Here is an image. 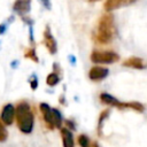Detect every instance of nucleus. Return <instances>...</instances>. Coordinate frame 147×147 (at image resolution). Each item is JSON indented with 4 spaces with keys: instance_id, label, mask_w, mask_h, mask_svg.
Returning a JSON list of instances; mask_svg holds the SVG:
<instances>
[{
    "instance_id": "f257e3e1",
    "label": "nucleus",
    "mask_w": 147,
    "mask_h": 147,
    "mask_svg": "<svg viewBox=\"0 0 147 147\" xmlns=\"http://www.w3.org/2000/svg\"><path fill=\"white\" fill-rule=\"evenodd\" d=\"M114 36V17L108 11L100 17L98 22V30H96V40L100 44H108L111 41Z\"/></svg>"
},
{
    "instance_id": "f03ea898",
    "label": "nucleus",
    "mask_w": 147,
    "mask_h": 147,
    "mask_svg": "<svg viewBox=\"0 0 147 147\" xmlns=\"http://www.w3.org/2000/svg\"><path fill=\"white\" fill-rule=\"evenodd\" d=\"M16 118L17 125L23 133H30L33 129V114L30 106L26 102H21L16 108Z\"/></svg>"
},
{
    "instance_id": "7ed1b4c3",
    "label": "nucleus",
    "mask_w": 147,
    "mask_h": 147,
    "mask_svg": "<svg viewBox=\"0 0 147 147\" xmlns=\"http://www.w3.org/2000/svg\"><path fill=\"white\" fill-rule=\"evenodd\" d=\"M119 56L115 52L110 51H94L91 54V60L94 63H114L118 61Z\"/></svg>"
},
{
    "instance_id": "20e7f679",
    "label": "nucleus",
    "mask_w": 147,
    "mask_h": 147,
    "mask_svg": "<svg viewBox=\"0 0 147 147\" xmlns=\"http://www.w3.org/2000/svg\"><path fill=\"white\" fill-rule=\"evenodd\" d=\"M137 0H106V2L103 5V8H105L106 11H113L115 9L132 5Z\"/></svg>"
},
{
    "instance_id": "39448f33",
    "label": "nucleus",
    "mask_w": 147,
    "mask_h": 147,
    "mask_svg": "<svg viewBox=\"0 0 147 147\" xmlns=\"http://www.w3.org/2000/svg\"><path fill=\"white\" fill-rule=\"evenodd\" d=\"M16 115V109L14 108L13 105L8 103L2 108L1 111V121L2 123H5L6 125H10L14 122V116Z\"/></svg>"
},
{
    "instance_id": "423d86ee",
    "label": "nucleus",
    "mask_w": 147,
    "mask_h": 147,
    "mask_svg": "<svg viewBox=\"0 0 147 147\" xmlns=\"http://www.w3.org/2000/svg\"><path fill=\"white\" fill-rule=\"evenodd\" d=\"M44 42H45V46L51 54H54L56 52V41L51 33L49 26H46V29L44 31Z\"/></svg>"
},
{
    "instance_id": "0eeeda50",
    "label": "nucleus",
    "mask_w": 147,
    "mask_h": 147,
    "mask_svg": "<svg viewBox=\"0 0 147 147\" xmlns=\"http://www.w3.org/2000/svg\"><path fill=\"white\" fill-rule=\"evenodd\" d=\"M107 75H108V69L103 67H93L88 72V77L92 80H101L106 78Z\"/></svg>"
},
{
    "instance_id": "6e6552de",
    "label": "nucleus",
    "mask_w": 147,
    "mask_h": 147,
    "mask_svg": "<svg viewBox=\"0 0 147 147\" xmlns=\"http://www.w3.org/2000/svg\"><path fill=\"white\" fill-rule=\"evenodd\" d=\"M123 65L129 67V68H133V69H144L146 67V63L144 62L142 59L137 57V56H132L130 59H126L123 62Z\"/></svg>"
},
{
    "instance_id": "1a4fd4ad",
    "label": "nucleus",
    "mask_w": 147,
    "mask_h": 147,
    "mask_svg": "<svg viewBox=\"0 0 147 147\" xmlns=\"http://www.w3.org/2000/svg\"><path fill=\"white\" fill-rule=\"evenodd\" d=\"M61 136H62V144H63V147H75L72 133H71L67 127L61 129Z\"/></svg>"
},
{
    "instance_id": "9d476101",
    "label": "nucleus",
    "mask_w": 147,
    "mask_h": 147,
    "mask_svg": "<svg viewBox=\"0 0 147 147\" xmlns=\"http://www.w3.org/2000/svg\"><path fill=\"white\" fill-rule=\"evenodd\" d=\"M100 100H101L103 103H106V105H110V106H114V107H117V108H123V102L118 101L116 98L111 96L110 94L101 93Z\"/></svg>"
},
{
    "instance_id": "9b49d317",
    "label": "nucleus",
    "mask_w": 147,
    "mask_h": 147,
    "mask_svg": "<svg viewBox=\"0 0 147 147\" xmlns=\"http://www.w3.org/2000/svg\"><path fill=\"white\" fill-rule=\"evenodd\" d=\"M40 110L42 113V116H44V119H45L46 124L49 127H54L53 121H52V109L49 108V106L47 103H41L40 105Z\"/></svg>"
},
{
    "instance_id": "f8f14e48",
    "label": "nucleus",
    "mask_w": 147,
    "mask_h": 147,
    "mask_svg": "<svg viewBox=\"0 0 147 147\" xmlns=\"http://www.w3.org/2000/svg\"><path fill=\"white\" fill-rule=\"evenodd\" d=\"M13 8L20 14H25L30 10V0H16Z\"/></svg>"
},
{
    "instance_id": "ddd939ff",
    "label": "nucleus",
    "mask_w": 147,
    "mask_h": 147,
    "mask_svg": "<svg viewBox=\"0 0 147 147\" xmlns=\"http://www.w3.org/2000/svg\"><path fill=\"white\" fill-rule=\"evenodd\" d=\"M52 121L54 127H61L62 124V116L57 109H52Z\"/></svg>"
},
{
    "instance_id": "4468645a",
    "label": "nucleus",
    "mask_w": 147,
    "mask_h": 147,
    "mask_svg": "<svg viewBox=\"0 0 147 147\" xmlns=\"http://www.w3.org/2000/svg\"><path fill=\"white\" fill-rule=\"evenodd\" d=\"M123 108H132L139 113L144 111V106L141 103H139L138 101H132V102H127V103H123Z\"/></svg>"
},
{
    "instance_id": "2eb2a0df",
    "label": "nucleus",
    "mask_w": 147,
    "mask_h": 147,
    "mask_svg": "<svg viewBox=\"0 0 147 147\" xmlns=\"http://www.w3.org/2000/svg\"><path fill=\"white\" fill-rule=\"evenodd\" d=\"M59 80H60L59 76H57L55 72H52V74H49V75L47 76L46 83H47L49 86H54V85H56V84L59 83Z\"/></svg>"
},
{
    "instance_id": "dca6fc26",
    "label": "nucleus",
    "mask_w": 147,
    "mask_h": 147,
    "mask_svg": "<svg viewBox=\"0 0 147 147\" xmlns=\"http://www.w3.org/2000/svg\"><path fill=\"white\" fill-rule=\"evenodd\" d=\"M78 142H79L80 147H92V145H91L87 136H85V134H80L78 137Z\"/></svg>"
},
{
    "instance_id": "f3484780",
    "label": "nucleus",
    "mask_w": 147,
    "mask_h": 147,
    "mask_svg": "<svg viewBox=\"0 0 147 147\" xmlns=\"http://www.w3.org/2000/svg\"><path fill=\"white\" fill-rule=\"evenodd\" d=\"M7 136H8L7 130L5 129V126L2 125V123L0 122V141H5L7 139Z\"/></svg>"
},
{
    "instance_id": "a211bd4d",
    "label": "nucleus",
    "mask_w": 147,
    "mask_h": 147,
    "mask_svg": "<svg viewBox=\"0 0 147 147\" xmlns=\"http://www.w3.org/2000/svg\"><path fill=\"white\" fill-rule=\"evenodd\" d=\"M25 56L26 57H30V59H32L33 61H38V57L36 56V53H34V49H29L28 52H26V54H25Z\"/></svg>"
},
{
    "instance_id": "6ab92c4d",
    "label": "nucleus",
    "mask_w": 147,
    "mask_h": 147,
    "mask_svg": "<svg viewBox=\"0 0 147 147\" xmlns=\"http://www.w3.org/2000/svg\"><path fill=\"white\" fill-rule=\"evenodd\" d=\"M37 85H38V84H37V78L33 76V80H31V87L34 90V88L37 87Z\"/></svg>"
},
{
    "instance_id": "aec40b11",
    "label": "nucleus",
    "mask_w": 147,
    "mask_h": 147,
    "mask_svg": "<svg viewBox=\"0 0 147 147\" xmlns=\"http://www.w3.org/2000/svg\"><path fill=\"white\" fill-rule=\"evenodd\" d=\"M5 30H6L5 24H0V34H1V33H3V32H5Z\"/></svg>"
},
{
    "instance_id": "412c9836",
    "label": "nucleus",
    "mask_w": 147,
    "mask_h": 147,
    "mask_svg": "<svg viewBox=\"0 0 147 147\" xmlns=\"http://www.w3.org/2000/svg\"><path fill=\"white\" fill-rule=\"evenodd\" d=\"M92 146H93V147H99V146H98V144H96V142H93V145H92Z\"/></svg>"
},
{
    "instance_id": "4be33fe9",
    "label": "nucleus",
    "mask_w": 147,
    "mask_h": 147,
    "mask_svg": "<svg viewBox=\"0 0 147 147\" xmlns=\"http://www.w3.org/2000/svg\"><path fill=\"white\" fill-rule=\"evenodd\" d=\"M88 2H95V1H99V0H87Z\"/></svg>"
}]
</instances>
